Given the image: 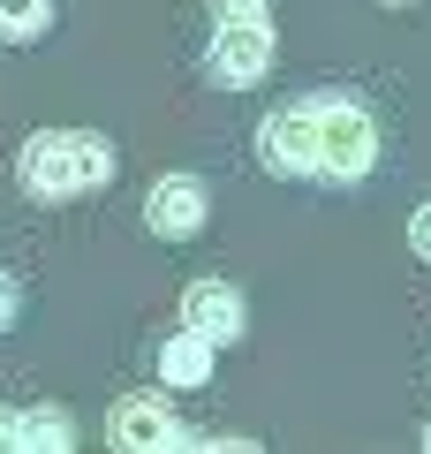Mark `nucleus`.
<instances>
[{"label":"nucleus","mask_w":431,"mask_h":454,"mask_svg":"<svg viewBox=\"0 0 431 454\" xmlns=\"http://www.w3.org/2000/svg\"><path fill=\"white\" fill-rule=\"evenodd\" d=\"M257 160L280 182H364L379 167V121L356 98H295L257 121Z\"/></svg>","instance_id":"f257e3e1"},{"label":"nucleus","mask_w":431,"mask_h":454,"mask_svg":"<svg viewBox=\"0 0 431 454\" xmlns=\"http://www.w3.org/2000/svg\"><path fill=\"white\" fill-rule=\"evenodd\" d=\"M16 182L38 205L91 197V190L114 182V145L98 129H38V137H23V152H16Z\"/></svg>","instance_id":"f03ea898"},{"label":"nucleus","mask_w":431,"mask_h":454,"mask_svg":"<svg viewBox=\"0 0 431 454\" xmlns=\"http://www.w3.org/2000/svg\"><path fill=\"white\" fill-rule=\"evenodd\" d=\"M212 83H227V91H250V83H265L272 68V16H242V23H212V53H205Z\"/></svg>","instance_id":"7ed1b4c3"},{"label":"nucleus","mask_w":431,"mask_h":454,"mask_svg":"<svg viewBox=\"0 0 431 454\" xmlns=\"http://www.w3.org/2000/svg\"><path fill=\"white\" fill-rule=\"evenodd\" d=\"M106 432H114V447H129V454H167V447H182V417H175V402H167V387H144V394H121L114 402V417H106Z\"/></svg>","instance_id":"20e7f679"},{"label":"nucleus","mask_w":431,"mask_h":454,"mask_svg":"<svg viewBox=\"0 0 431 454\" xmlns=\"http://www.w3.org/2000/svg\"><path fill=\"white\" fill-rule=\"evenodd\" d=\"M205 220H212V190H205L197 175H167V182H152V197H144V227H152L160 243H190Z\"/></svg>","instance_id":"39448f33"},{"label":"nucleus","mask_w":431,"mask_h":454,"mask_svg":"<svg viewBox=\"0 0 431 454\" xmlns=\"http://www.w3.org/2000/svg\"><path fill=\"white\" fill-rule=\"evenodd\" d=\"M182 325L205 340H242V325H250V303H242V288H227V280H190L182 288Z\"/></svg>","instance_id":"423d86ee"},{"label":"nucleus","mask_w":431,"mask_h":454,"mask_svg":"<svg viewBox=\"0 0 431 454\" xmlns=\"http://www.w3.org/2000/svg\"><path fill=\"white\" fill-rule=\"evenodd\" d=\"M160 387L167 394H197V387H212V372H220V340H205V333H190V325H182V333H167L160 340Z\"/></svg>","instance_id":"0eeeda50"},{"label":"nucleus","mask_w":431,"mask_h":454,"mask_svg":"<svg viewBox=\"0 0 431 454\" xmlns=\"http://www.w3.org/2000/svg\"><path fill=\"white\" fill-rule=\"evenodd\" d=\"M16 447H53V454H68V447H76V424H68L61 409H23V417H16Z\"/></svg>","instance_id":"6e6552de"},{"label":"nucleus","mask_w":431,"mask_h":454,"mask_svg":"<svg viewBox=\"0 0 431 454\" xmlns=\"http://www.w3.org/2000/svg\"><path fill=\"white\" fill-rule=\"evenodd\" d=\"M46 23H53V0H0V38L8 46H31Z\"/></svg>","instance_id":"1a4fd4ad"},{"label":"nucleus","mask_w":431,"mask_h":454,"mask_svg":"<svg viewBox=\"0 0 431 454\" xmlns=\"http://www.w3.org/2000/svg\"><path fill=\"white\" fill-rule=\"evenodd\" d=\"M212 23H242V16H272V0H205Z\"/></svg>","instance_id":"9d476101"},{"label":"nucleus","mask_w":431,"mask_h":454,"mask_svg":"<svg viewBox=\"0 0 431 454\" xmlns=\"http://www.w3.org/2000/svg\"><path fill=\"white\" fill-rule=\"evenodd\" d=\"M409 250H416V258L431 265V197H424V205L409 212Z\"/></svg>","instance_id":"9b49d317"},{"label":"nucleus","mask_w":431,"mask_h":454,"mask_svg":"<svg viewBox=\"0 0 431 454\" xmlns=\"http://www.w3.org/2000/svg\"><path fill=\"white\" fill-rule=\"evenodd\" d=\"M16 303H23V295H16V280L0 273V325H16Z\"/></svg>","instance_id":"f8f14e48"},{"label":"nucleus","mask_w":431,"mask_h":454,"mask_svg":"<svg viewBox=\"0 0 431 454\" xmlns=\"http://www.w3.org/2000/svg\"><path fill=\"white\" fill-rule=\"evenodd\" d=\"M379 8H416V0H379Z\"/></svg>","instance_id":"ddd939ff"},{"label":"nucleus","mask_w":431,"mask_h":454,"mask_svg":"<svg viewBox=\"0 0 431 454\" xmlns=\"http://www.w3.org/2000/svg\"><path fill=\"white\" fill-rule=\"evenodd\" d=\"M424 447H431V432H424Z\"/></svg>","instance_id":"4468645a"}]
</instances>
